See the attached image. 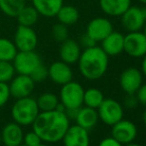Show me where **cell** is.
<instances>
[{"label": "cell", "instance_id": "12", "mask_svg": "<svg viewBox=\"0 0 146 146\" xmlns=\"http://www.w3.org/2000/svg\"><path fill=\"white\" fill-rule=\"evenodd\" d=\"M35 88V83L30 76L20 75L14 76L13 79L10 81L9 90L10 94L15 98H22L30 96Z\"/></svg>", "mask_w": 146, "mask_h": 146}, {"label": "cell", "instance_id": "41", "mask_svg": "<svg viewBox=\"0 0 146 146\" xmlns=\"http://www.w3.org/2000/svg\"><path fill=\"white\" fill-rule=\"evenodd\" d=\"M142 29H143V34H144L145 36H146V23L144 24V26H143Z\"/></svg>", "mask_w": 146, "mask_h": 146}, {"label": "cell", "instance_id": "2", "mask_svg": "<svg viewBox=\"0 0 146 146\" xmlns=\"http://www.w3.org/2000/svg\"><path fill=\"white\" fill-rule=\"evenodd\" d=\"M108 64L110 57L98 46L84 49L78 61L80 73L90 81H96L104 77L108 69Z\"/></svg>", "mask_w": 146, "mask_h": 146}, {"label": "cell", "instance_id": "7", "mask_svg": "<svg viewBox=\"0 0 146 146\" xmlns=\"http://www.w3.org/2000/svg\"><path fill=\"white\" fill-rule=\"evenodd\" d=\"M123 52L132 58L144 57L146 55V36L143 32H128L125 35Z\"/></svg>", "mask_w": 146, "mask_h": 146}, {"label": "cell", "instance_id": "4", "mask_svg": "<svg viewBox=\"0 0 146 146\" xmlns=\"http://www.w3.org/2000/svg\"><path fill=\"white\" fill-rule=\"evenodd\" d=\"M85 90L78 82L71 81L62 86L60 100L66 108H80L84 104Z\"/></svg>", "mask_w": 146, "mask_h": 146}, {"label": "cell", "instance_id": "26", "mask_svg": "<svg viewBox=\"0 0 146 146\" xmlns=\"http://www.w3.org/2000/svg\"><path fill=\"white\" fill-rule=\"evenodd\" d=\"M40 111H50L55 110L59 104V98L52 92H44L36 100Z\"/></svg>", "mask_w": 146, "mask_h": 146}, {"label": "cell", "instance_id": "44", "mask_svg": "<svg viewBox=\"0 0 146 146\" xmlns=\"http://www.w3.org/2000/svg\"><path fill=\"white\" fill-rule=\"evenodd\" d=\"M19 146H28V145H26L25 143H23V144H22V143H21V144H20Z\"/></svg>", "mask_w": 146, "mask_h": 146}, {"label": "cell", "instance_id": "30", "mask_svg": "<svg viewBox=\"0 0 146 146\" xmlns=\"http://www.w3.org/2000/svg\"><path fill=\"white\" fill-rule=\"evenodd\" d=\"M48 68H46L44 65L41 64L39 67H37L34 70V72L31 74L30 77L34 81V83H41V82L45 81L48 78Z\"/></svg>", "mask_w": 146, "mask_h": 146}, {"label": "cell", "instance_id": "19", "mask_svg": "<svg viewBox=\"0 0 146 146\" xmlns=\"http://www.w3.org/2000/svg\"><path fill=\"white\" fill-rule=\"evenodd\" d=\"M131 6V0H100V7L104 14L120 17Z\"/></svg>", "mask_w": 146, "mask_h": 146}, {"label": "cell", "instance_id": "16", "mask_svg": "<svg viewBox=\"0 0 146 146\" xmlns=\"http://www.w3.org/2000/svg\"><path fill=\"white\" fill-rule=\"evenodd\" d=\"M100 48L108 57H114L121 54L124 48V35L116 31H112L106 38L102 41Z\"/></svg>", "mask_w": 146, "mask_h": 146}, {"label": "cell", "instance_id": "13", "mask_svg": "<svg viewBox=\"0 0 146 146\" xmlns=\"http://www.w3.org/2000/svg\"><path fill=\"white\" fill-rule=\"evenodd\" d=\"M112 31H113V25L110 20L104 17H96L88 22L86 33L98 43L102 42Z\"/></svg>", "mask_w": 146, "mask_h": 146}, {"label": "cell", "instance_id": "39", "mask_svg": "<svg viewBox=\"0 0 146 146\" xmlns=\"http://www.w3.org/2000/svg\"><path fill=\"white\" fill-rule=\"evenodd\" d=\"M141 11H142L143 17H144L145 22H146V5H144V7H142V8H141Z\"/></svg>", "mask_w": 146, "mask_h": 146}, {"label": "cell", "instance_id": "14", "mask_svg": "<svg viewBox=\"0 0 146 146\" xmlns=\"http://www.w3.org/2000/svg\"><path fill=\"white\" fill-rule=\"evenodd\" d=\"M62 140L64 146H90L88 130L78 124L70 125Z\"/></svg>", "mask_w": 146, "mask_h": 146}, {"label": "cell", "instance_id": "8", "mask_svg": "<svg viewBox=\"0 0 146 146\" xmlns=\"http://www.w3.org/2000/svg\"><path fill=\"white\" fill-rule=\"evenodd\" d=\"M143 84V75L140 70L129 67L123 70L119 77V85L126 94H135Z\"/></svg>", "mask_w": 146, "mask_h": 146}, {"label": "cell", "instance_id": "21", "mask_svg": "<svg viewBox=\"0 0 146 146\" xmlns=\"http://www.w3.org/2000/svg\"><path fill=\"white\" fill-rule=\"evenodd\" d=\"M64 5V0H32V6L41 16L52 18L55 17Z\"/></svg>", "mask_w": 146, "mask_h": 146}, {"label": "cell", "instance_id": "42", "mask_svg": "<svg viewBox=\"0 0 146 146\" xmlns=\"http://www.w3.org/2000/svg\"><path fill=\"white\" fill-rule=\"evenodd\" d=\"M139 2H141L142 4H144V5H146V0H138Z\"/></svg>", "mask_w": 146, "mask_h": 146}, {"label": "cell", "instance_id": "38", "mask_svg": "<svg viewBox=\"0 0 146 146\" xmlns=\"http://www.w3.org/2000/svg\"><path fill=\"white\" fill-rule=\"evenodd\" d=\"M123 146H143V145L139 144V143H135L134 141H133V142H130V143H128V144H125Z\"/></svg>", "mask_w": 146, "mask_h": 146}, {"label": "cell", "instance_id": "22", "mask_svg": "<svg viewBox=\"0 0 146 146\" xmlns=\"http://www.w3.org/2000/svg\"><path fill=\"white\" fill-rule=\"evenodd\" d=\"M59 22L66 26L74 25L79 21V10L73 5H63L57 13Z\"/></svg>", "mask_w": 146, "mask_h": 146}, {"label": "cell", "instance_id": "18", "mask_svg": "<svg viewBox=\"0 0 146 146\" xmlns=\"http://www.w3.org/2000/svg\"><path fill=\"white\" fill-rule=\"evenodd\" d=\"M23 137L21 125L15 121L7 123L1 132V140L5 146H19L23 142Z\"/></svg>", "mask_w": 146, "mask_h": 146}, {"label": "cell", "instance_id": "17", "mask_svg": "<svg viewBox=\"0 0 146 146\" xmlns=\"http://www.w3.org/2000/svg\"><path fill=\"white\" fill-rule=\"evenodd\" d=\"M59 53L61 61L69 65H73L79 61L80 56L82 54V47L77 41L68 38L66 41L61 43Z\"/></svg>", "mask_w": 146, "mask_h": 146}, {"label": "cell", "instance_id": "34", "mask_svg": "<svg viewBox=\"0 0 146 146\" xmlns=\"http://www.w3.org/2000/svg\"><path fill=\"white\" fill-rule=\"evenodd\" d=\"M80 46L83 47L84 49H88V48H92V47L96 46V42L87 33L83 35L80 39Z\"/></svg>", "mask_w": 146, "mask_h": 146}, {"label": "cell", "instance_id": "23", "mask_svg": "<svg viewBox=\"0 0 146 146\" xmlns=\"http://www.w3.org/2000/svg\"><path fill=\"white\" fill-rule=\"evenodd\" d=\"M39 16H40V14L38 13V11L32 5L31 6L25 5L22 8L21 11L18 13L16 18H17V21L19 23V25L27 26V27H33L37 23V21H38Z\"/></svg>", "mask_w": 146, "mask_h": 146}, {"label": "cell", "instance_id": "24", "mask_svg": "<svg viewBox=\"0 0 146 146\" xmlns=\"http://www.w3.org/2000/svg\"><path fill=\"white\" fill-rule=\"evenodd\" d=\"M104 98V92L96 88H90L84 92V104L94 110H98Z\"/></svg>", "mask_w": 146, "mask_h": 146}, {"label": "cell", "instance_id": "40", "mask_svg": "<svg viewBox=\"0 0 146 146\" xmlns=\"http://www.w3.org/2000/svg\"><path fill=\"white\" fill-rule=\"evenodd\" d=\"M142 121L144 123V125L146 126V110L143 111V114H142Z\"/></svg>", "mask_w": 146, "mask_h": 146}, {"label": "cell", "instance_id": "9", "mask_svg": "<svg viewBox=\"0 0 146 146\" xmlns=\"http://www.w3.org/2000/svg\"><path fill=\"white\" fill-rule=\"evenodd\" d=\"M137 126L133 121L121 119L111 126V136L122 145L133 142L137 136Z\"/></svg>", "mask_w": 146, "mask_h": 146}, {"label": "cell", "instance_id": "1", "mask_svg": "<svg viewBox=\"0 0 146 146\" xmlns=\"http://www.w3.org/2000/svg\"><path fill=\"white\" fill-rule=\"evenodd\" d=\"M33 130L40 136L42 141L56 143L63 139L70 127V119L65 112L58 110L41 111L32 123Z\"/></svg>", "mask_w": 146, "mask_h": 146}, {"label": "cell", "instance_id": "3", "mask_svg": "<svg viewBox=\"0 0 146 146\" xmlns=\"http://www.w3.org/2000/svg\"><path fill=\"white\" fill-rule=\"evenodd\" d=\"M39 112L40 110L36 100L30 96L18 98L11 108V115L14 121L21 126L32 124Z\"/></svg>", "mask_w": 146, "mask_h": 146}, {"label": "cell", "instance_id": "10", "mask_svg": "<svg viewBox=\"0 0 146 146\" xmlns=\"http://www.w3.org/2000/svg\"><path fill=\"white\" fill-rule=\"evenodd\" d=\"M13 42L18 51H33L38 45V36L32 27L19 25L15 31Z\"/></svg>", "mask_w": 146, "mask_h": 146}, {"label": "cell", "instance_id": "32", "mask_svg": "<svg viewBox=\"0 0 146 146\" xmlns=\"http://www.w3.org/2000/svg\"><path fill=\"white\" fill-rule=\"evenodd\" d=\"M11 96L8 83H1L0 82V108L7 104L9 98Z\"/></svg>", "mask_w": 146, "mask_h": 146}, {"label": "cell", "instance_id": "33", "mask_svg": "<svg viewBox=\"0 0 146 146\" xmlns=\"http://www.w3.org/2000/svg\"><path fill=\"white\" fill-rule=\"evenodd\" d=\"M123 104H124V106L126 108L134 110L135 108H137L139 102L135 94H126L125 98L123 100Z\"/></svg>", "mask_w": 146, "mask_h": 146}, {"label": "cell", "instance_id": "45", "mask_svg": "<svg viewBox=\"0 0 146 146\" xmlns=\"http://www.w3.org/2000/svg\"><path fill=\"white\" fill-rule=\"evenodd\" d=\"M0 142H1V134H0Z\"/></svg>", "mask_w": 146, "mask_h": 146}, {"label": "cell", "instance_id": "25", "mask_svg": "<svg viewBox=\"0 0 146 146\" xmlns=\"http://www.w3.org/2000/svg\"><path fill=\"white\" fill-rule=\"evenodd\" d=\"M25 5V0H0V10L11 18H16Z\"/></svg>", "mask_w": 146, "mask_h": 146}, {"label": "cell", "instance_id": "15", "mask_svg": "<svg viewBox=\"0 0 146 146\" xmlns=\"http://www.w3.org/2000/svg\"><path fill=\"white\" fill-rule=\"evenodd\" d=\"M48 77L57 85H65L73 81V71L69 64L63 61H57L51 64L48 69Z\"/></svg>", "mask_w": 146, "mask_h": 146}, {"label": "cell", "instance_id": "11", "mask_svg": "<svg viewBox=\"0 0 146 146\" xmlns=\"http://www.w3.org/2000/svg\"><path fill=\"white\" fill-rule=\"evenodd\" d=\"M120 22L123 29L127 32L141 31L146 23L141 8L138 6H130L120 16Z\"/></svg>", "mask_w": 146, "mask_h": 146}, {"label": "cell", "instance_id": "20", "mask_svg": "<svg viewBox=\"0 0 146 146\" xmlns=\"http://www.w3.org/2000/svg\"><path fill=\"white\" fill-rule=\"evenodd\" d=\"M75 120L79 126L83 127L87 130H90L98 124V120H100L98 110L86 106H82L79 108Z\"/></svg>", "mask_w": 146, "mask_h": 146}, {"label": "cell", "instance_id": "5", "mask_svg": "<svg viewBox=\"0 0 146 146\" xmlns=\"http://www.w3.org/2000/svg\"><path fill=\"white\" fill-rule=\"evenodd\" d=\"M98 118L106 125L112 126L123 118L124 110L120 102L113 98H104L98 110Z\"/></svg>", "mask_w": 146, "mask_h": 146}, {"label": "cell", "instance_id": "36", "mask_svg": "<svg viewBox=\"0 0 146 146\" xmlns=\"http://www.w3.org/2000/svg\"><path fill=\"white\" fill-rule=\"evenodd\" d=\"M98 146H123V145L120 142H118L116 139H114L112 136H110L100 140Z\"/></svg>", "mask_w": 146, "mask_h": 146}, {"label": "cell", "instance_id": "6", "mask_svg": "<svg viewBox=\"0 0 146 146\" xmlns=\"http://www.w3.org/2000/svg\"><path fill=\"white\" fill-rule=\"evenodd\" d=\"M12 62L16 73L27 76H30L34 70L42 64L41 57L34 50L18 51Z\"/></svg>", "mask_w": 146, "mask_h": 146}, {"label": "cell", "instance_id": "29", "mask_svg": "<svg viewBox=\"0 0 146 146\" xmlns=\"http://www.w3.org/2000/svg\"><path fill=\"white\" fill-rule=\"evenodd\" d=\"M52 36L55 41L62 43L69 38V29L68 26L64 25L62 23H57L52 28Z\"/></svg>", "mask_w": 146, "mask_h": 146}, {"label": "cell", "instance_id": "27", "mask_svg": "<svg viewBox=\"0 0 146 146\" xmlns=\"http://www.w3.org/2000/svg\"><path fill=\"white\" fill-rule=\"evenodd\" d=\"M17 52L13 41L7 38H0V61L12 62Z\"/></svg>", "mask_w": 146, "mask_h": 146}, {"label": "cell", "instance_id": "28", "mask_svg": "<svg viewBox=\"0 0 146 146\" xmlns=\"http://www.w3.org/2000/svg\"><path fill=\"white\" fill-rule=\"evenodd\" d=\"M15 69L12 62L0 61V82L9 83L15 76Z\"/></svg>", "mask_w": 146, "mask_h": 146}, {"label": "cell", "instance_id": "37", "mask_svg": "<svg viewBox=\"0 0 146 146\" xmlns=\"http://www.w3.org/2000/svg\"><path fill=\"white\" fill-rule=\"evenodd\" d=\"M142 63H141V73L142 75H144L146 77V55L144 57H142Z\"/></svg>", "mask_w": 146, "mask_h": 146}, {"label": "cell", "instance_id": "31", "mask_svg": "<svg viewBox=\"0 0 146 146\" xmlns=\"http://www.w3.org/2000/svg\"><path fill=\"white\" fill-rule=\"evenodd\" d=\"M23 141L28 146H38L42 143V139L34 130L26 133L23 137Z\"/></svg>", "mask_w": 146, "mask_h": 146}, {"label": "cell", "instance_id": "43", "mask_svg": "<svg viewBox=\"0 0 146 146\" xmlns=\"http://www.w3.org/2000/svg\"><path fill=\"white\" fill-rule=\"evenodd\" d=\"M38 146H49V145H47V144H43V143H41L40 145H38Z\"/></svg>", "mask_w": 146, "mask_h": 146}, {"label": "cell", "instance_id": "35", "mask_svg": "<svg viewBox=\"0 0 146 146\" xmlns=\"http://www.w3.org/2000/svg\"><path fill=\"white\" fill-rule=\"evenodd\" d=\"M135 96H136L139 104L146 106V84H144V85L142 84V86L136 92Z\"/></svg>", "mask_w": 146, "mask_h": 146}]
</instances>
